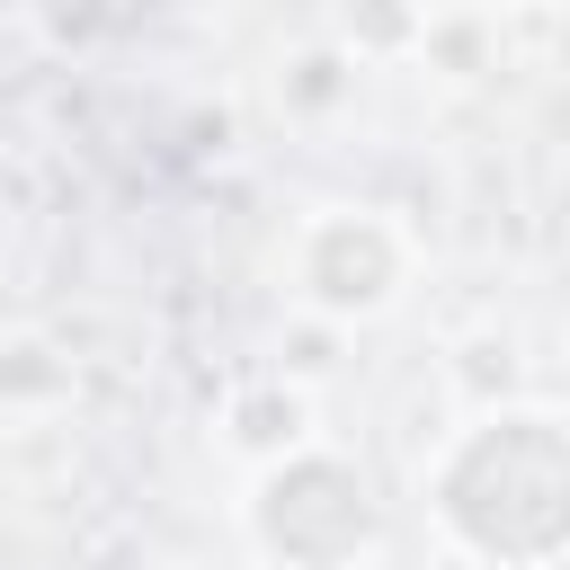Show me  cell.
Here are the masks:
<instances>
[{
	"label": "cell",
	"mask_w": 570,
	"mask_h": 570,
	"mask_svg": "<svg viewBox=\"0 0 570 570\" xmlns=\"http://www.w3.org/2000/svg\"><path fill=\"white\" fill-rule=\"evenodd\" d=\"M285 276H294V294H303L312 312H330V321H374V312H392V303L410 294L419 240H410V223L383 214V205H321V214H303V232H294V249H285Z\"/></svg>",
	"instance_id": "obj_3"
},
{
	"label": "cell",
	"mask_w": 570,
	"mask_h": 570,
	"mask_svg": "<svg viewBox=\"0 0 570 570\" xmlns=\"http://www.w3.org/2000/svg\"><path fill=\"white\" fill-rule=\"evenodd\" d=\"M436 534L481 570H552L570 543V428L543 401H490L419 463Z\"/></svg>",
	"instance_id": "obj_1"
},
{
	"label": "cell",
	"mask_w": 570,
	"mask_h": 570,
	"mask_svg": "<svg viewBox=\"0 0 570 570\" xmlns=\"http://www.w3.org/2000/svg\"><path fill=\"white\" fill-rule=\"evenodd\" d=\"M240 525H249L258 561H276V570H374L383 561V499H374L365 463H347L321 436L285 445L249 481Z\"/></svg>",
	"instance_id": "obj_2"
}]
</instances>
